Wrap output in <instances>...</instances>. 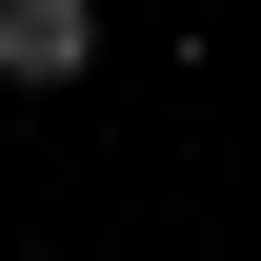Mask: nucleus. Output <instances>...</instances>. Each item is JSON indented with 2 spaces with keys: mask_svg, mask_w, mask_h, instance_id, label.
I'll return each mask as SVG.
<instances>
[{
  "mask_svg": "<svg viewBox=\"0 0 261 261\" xmlns=\"http://www.w3.org/2000/svg\"><path fill=\"white\" fill-rule=\"evenodd\" d=\"M100 61V0H0V100H61Z\"/></svg>",
  "mask_w": 261,
  "mask_h": 261,
  "instance_id": "1",
  "label": "nucleus"
}]
</instances>
